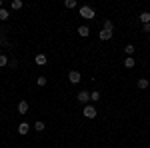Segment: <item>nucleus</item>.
Instances as JSON below:
<instances>
[{"label": "nucleus", "mask_w": 150, "mask_h": 148, "mask_svg": "<svg viewBox=\"0 0 150 148\" xmlns=\"http://www.w3.org/2000/svg\"><path fill=\"white\" fill-rule=\"evenodd\" d=\"M124 66H126V68H134V58L126 56V58H124Z\"/></svg>", "instance_id": "f3484780"}, {"label": "nucleus", "mask_w": 150, "mask_h": 148, "mask_svg": "<svg viewBox=\"0 0 150 148\" xmlns=\"http://www.w3.org/2000/svg\"><path fill=\"white\" fill-rule=\"evenodd\" d=\"M0 8H4V2H2V0H0Z\"/></svg>", "instance_id": "b1692460"}, {"label": "nucleus", "mask_w": 150, "mask_h": 148, "mask_svg": "<svg viewBox=\"0 0 150 148\" xmlns=\"http://www.w3.org/2000/svg\"><path fill=\"white\" fill-rule=\"evenodd\" d=\"M34 130L36 132H42V130H46V124H44L42 120H36L34 122Z\"/></svg>", "instance_id": "4468645a"}, {"label": "nucleus", "mask_w": 150, "mask_h": 148, "mask_svg": "<svg viewBox=\"0 0 150 148\" xmlns=\"http://www.w3.org/2000/svg\"><path fill=\"white\" fill-rule=\"evenodd\" d=\"M16 110H18V114H28V110H30L28 100H20V102H18V106H16Z\"/></svg>", "instance_id": "39448f33"}, {"label": "nucleus", "mask_w": 150, "mask_h": 148, "mask_svg": "<svg viewBox=\"0 0 150 148\" xmlns=\"http://www.w3.org/2000/svg\"><path fill=\"white\" fill-rule=\"evenodd\" d=\"M142 32H150V24H142Z\"/></svg>", "instance_id": "5701e85b"}, {"label": "nucleus", "mask_w": 150, "mask_h": 148, "mask_svg": "<svg viewBox=\"0 0 150 148\" xmlns=\"http://www.w3.org/2000/svg\"><path fill=\"white\" fill-rule=\"evenodd\" d=\"M136 86H138L140 90H144V88H148V86H150V80H146V78H138V80H136Z\"/></svg>", "instance_id": "9d476101"}, {"label": "nucleus", "mask_w": 150, "mask_h": 148, "mask_svg": "<svg viewBox=\"0 0 150 148\" xmlns=\"http://www.w3.org/2000/svg\"><path fill=\"white\" fill-rule=\"evenodd\" d=\"M28 132H30V124H28V122H20V124H18V134L24 136V134H28Z\"/></svg>", "instance_id": "0eeeda50"}, {"label": "nucleus", "mask_w": 150, "mask_h": 148, "mask_svg": "<svg viewBox=\"0 0 150 148\" xmlns=\"http://www.w3.org/2000/svg\"><path fill=\"white\" fill-rule=\"evenodd\" d=\"M78 36L88 38V36H90V28H88V26H78Z\"/></svg>", "instance_id": "1a4fd4ad"}, {"label": "nucleus", "mask_w": 150, "mask_h": 148, "mask_svg": "<svg viewBox=\"0 0 150 148\" xmlns=\"http://www.w3.org/2000/svg\"><path fill=\"white\" fill-rule=\"evenodd\" d=\"M82 114H84V118L92 120V118H96L98 110H96V106H92V104H86V106H84V110H82Z\"/></svg>", "instance_id": "f03ea898"}, {"label": "nucleus", "mask_w": 150, "mask_h": 148, "mask_svg": "<svg viewBox=\"0 0 150 148\" xmlns=\"http://www.w3.org/2000/svg\"><path fill=\"white\" fill-rule=\"evenodd\" d=\"M10 18V12L6 10V8H0V22H6Z\"/></svg>", "instance_id": "f8f14e48"}, {"label": "nucleus", "mask_w": 150, "mask_h": 148, "mask_svg": "<svg viewBox=\"0 0 150 148\" xmlns=\"http://www.w3.org/2000/svg\"><path fill=\"white\" fill-rule=\"evenodd\" d=\"M134 50H136V48H134V44H126V46H124L126 56H132V58H134Z\"/></svg>", "instance_id": "2eb2a0df"}, {"label": "nucleus", "mask_w": 150, "mask_h": 148, "mask_svg": "<svg viewBox=\"0 0 150 148\" xmlns=\"http://www.w3.org/2000/svg\"><path fill=\"white\" fill-rule=\"evenodd\" d=\"M140 22L142 24H150V12H140Z\"/></svg>", "instance_id": "9b49d317"}, {"label": "nucleus", "mask_w": 150, "mask_h": 148, "mask_svg": "<svg viewBox=\"0 0 150 148\" xmlns=\"http://www.w3.org/2000/svg\"><path fill=\"white\" fill-rule=\"evenodd\" d=\"M0 120H2V114H0Z\"/></svg>", "instance_id": "393cba45"}, {"label": "nucleus", "mask_w": 150, "mask_h": 148, "mask_svg": "<svg viewBox=\"0 0 150 148\" xmlns=\"http://www.w3.org/2000/svg\"><path fill=\"white\" fill-rule=\"evenodd\" d=\"M10 8L12 10H22V0H14L10 4Z\"/></svg>", "instance_id": "a211bd4d"}, {"label": "nucleus", "mask_w": 150, "mask_h": 148, "mask_svg": "<svg viewBox=\"0 0 150 148\" xmlns=\"http://www.w3.org/2000/svg\"><path fill=\"white\" fill-rule=\"evenodd\" d=\"M76 6H78L76 0H64V8H70V10H72V8H76Z\"/></svg>", "instance_id": "6ab92c4d"}, {"label": "nucleus", "mask_w": 150, "mask_h": 148, "mask_svg": "<svg viewBox=\"0 0 150 148\" xmlns=\"http://www.w3.org/2000/svg\"><path fill=\"white\" fill-rule=\"evenodd\" d=\"M36 82H38V86H46L48 78H46V76H38V78H36Z\"/></svg>", "instance_id": "412c9836"}, {"label": "nucleus", "mask_w": 150, "mask_h": 148, "mask_svg": "<svg viewBox=\"0 0 150 148\" xmlns=\"http://www.w3.org/2000/svg\"><path fill=\"white\" fill-rule=\"evenodd\" d=\"M148 88H150V86H148Z\"/></svg>", "instance_id": "a878e982"}, {"label": "nucleus", "mask_w": 150, "mask_h": 148, "mask_svg": "<svg viewBox=\"0 0 150 148\" xmlns=\"http://www.w3.org/2000/svg\"><path fill=\"white\" fill-rule=\"evenodd\" d=\"M10 64V58L6 56V54H0V68H6Z\"/></svg>", "instance_id": "ddd939ff"}, {"label": "nucleus", "mask_w": 150, "mask_h": 148, "mask_svg": "<svg viewBox=\"0 0 150 148\" xmlns=\"http://www.w3.org/2000/svg\"><path fill=\"white\" fill-rule=\"evenodd\" d=\"M100 98H102V96H100V92H98V90L90 92V100H92V102H100Z\"/></svg>", "instance_id": "dca6fc26"}, {"label": "nucleus", "mask_w": 150, "mask_h": 148, "mask_svg": "<svg viewBox=\"0 0 150 148\" xmlns=\"http://www.w3.org/2000/svg\"><path fill=\"white\" fill-rule=\"evenodd\" d=\"M34 62L38 64V66H46V62H48L46 54H44V52H38V54L34 56Z\"/></svg>", "instance_id": "423d86ee"}, {"label": "nucleus", "mask_w": 150, "mask_h": 148, "mask_svg": "<svg viewBox=\"0 0 150 148\" xmlns=\"http://www.w3.org/2000/svg\"><path fill=\"white\" fill-rule=\"evenodd\" d=\"M76 100H78L80 104H84V106H86V104L90 102V92H86V90H80L78 94H76Z\"/></svg>", "instance_id": "7ed1b4c3"}, {"label": "nucleus", "mask_w": 150, "mask_h": 148, "mask_svg": "<svg viewBox=\"0 0 150 148\" xmlns=\"http://www.w3.org/2000/svg\"><path fill=\"white\" fill-rule=\"evenodd\" d=\"M102 28H104V30H110V32H112V30H114V24H112V20H104Z\"/></svg>", "instance_id": "aec40b11"}, {"label": "nucleus", "mask_w": 150, "mask_h": 148, "mask_svg": "<svg viewBox=\"0 0 150 148\" xmlns=\"http://www.w3.org/2000/svg\"><path fill=\"white\" fill-rule=\"evenodd\" d=\"M78 14H80L82 18H86V20H92L94 16H96V12H94L92 6H88V4H84V6H80L78 8Z\"/></svg>", "instance_id": "f257e3e1"}, {"label": "nucleus", "mask_w": 150, "mask_h": 148, "mask_svg": "<svg viewBox=\"0 0 150 148\" xmlns=\"http://www.w3.org/2000/svg\"><path fill=\"white\" fill-rule=\"evenodd\" d=\"M98 38H100L102 42H106V40H110V38H112V32H110V30H104V28H100V32H98Z\"/></svg>", "instance_id": "6e6552de"}, {"label": "nucleus", "mask_w": 150, "mask_h": 148, "mask_svg": "<svg viewBox=\"0 0 150 148\" xmlns=\"http://www.w3.org/2000/svg\"><path fill=\"white\" fill-rule=\"evenodd\" d=\"M68 80H70V84H78L82 80V74L78 72V70H70L68 72Z\"/></svg>", "instance_id": "20e7f679"}, {"label": "nucleus", "mask_w": 150, "mask_h": 148, "mask_svg": "<svg viewBox=\"0 0 150 148\" xmlns=\"http://www.w3.org/2000/svg\"><path fill=\"white\" fill-rule=\"evenodd\" d=\"M8 66H10V68H16V66H18V60H14V58H12V60H10V64H8Z\"/></svg>", "instance_id": "4be33fe9"}]
</instances>
